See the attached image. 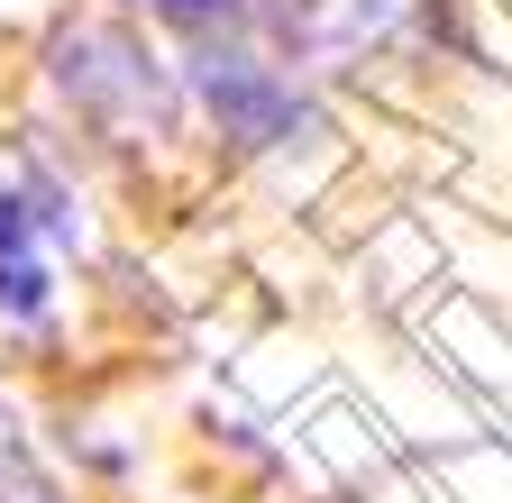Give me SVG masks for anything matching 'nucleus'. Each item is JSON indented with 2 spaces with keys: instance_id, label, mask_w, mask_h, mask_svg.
Instances as JSON below:
<instances>
[{
  "instance_id": "1",
  "label": "nucleus",
  "mask_w": 512,
  "mask_h": 503,
  "mask_svg": "<svg viewBox=\"0 0 512 503\" xmlns=\"http://www.w3.org/2000/svg\"><path fill=\"white\" fill-rule=\"evenodd\" d=\"M55 83H64V101H74L92 129H110V138H174V110H183V92L165 83V65L128 37V28H110V19H74V28H55Z\"/></svg>"
},
{
  "instance_id": "2",
  "label": "nucleus",
  "mask_w": 512,
  "mask_h": 503,
  "mask_svg": "<svg viewBox=\"0 0 512 503\" xmlns=\"http://www.w3.org/2000/svg\"><path fill=\"white\" fill-rule=\"evenodd\" d=\"M183 83H192V101L220 119V138H229L238 156H275V147L320 138V110L266 65V55H247V46H202V55L183 65Z\"/></svg>"
},
{
  "instance_id": "3",
  "label": "nucleus",
  "mask_w": 512,
  "mask_h": 503,
  "mask_svg": "<svg viewBox=\"0 0 512 503\" xmlns=\"http://www.w3.org/2000/svg\"><path fill=\"white\" fill-rule=\"evenodd\" d=\"M147 19H174V28H192V37H211V28H229L238 19V0H138Z\"/></svg>"
}]
</instances>
